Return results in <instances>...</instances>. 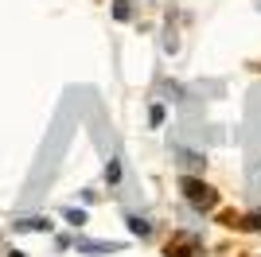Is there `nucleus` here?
Instances as JSON below:
<instances>
[{
  "label": "nucleus",
  "mask_w": 261,
  "mask_h": 257,
  "mask_svg": "<svg viewBox=\"0 0 261 257\" xmlns=\"http://www.w3.org/2000/svg\"><path fill=\"white\" fill-rule=\"evenodd\" d=\"M63 218H66L70 226H82V222H86V211H78V207H66V211H63Z\"/></svg>",
  "instance_id": "7"
},
{
  "label": "nucleus",
  "mask_w": 261,
  "mask_h": 257,
  "mask_svg": "<svg viewBox=\"0 0 261 257\" xmlns=\"http://www.w3.org/2000/svg\"><path fill=\"white\" fill-rule=\"evenodd\" d=\"M250 257H261V253H250Z\"/></svg>",
  "instance_id": "13"
},
{
  "label": "nucleus",
  "mask_w": 261,
  "mask_h": 257,
  "mask_svg": "<svg viewBox=\"0 0 261 257\" xmlns=\"http://www.w3.org/2000/svg\"><path fill=\"white\" fill-rule=\"evenodd\" d=\"M51 218H47V214H28V218H16V222H12V230H16V234H51Z\"/></svg>",
  "instance_id": "5"
},
{
  "label": "nucleus",
  "mask_w": 261,
  "mask_h": 257,
  "mask_svg": "<svg viewBox=\"0 0 261 257\" xmlns=\"http://www.w3.org/2000/svg\"><path fill=\"white\" fill-rule=\"evenodd\" d=\"M164 257H203V238L195 230H175L164 246Z\"/></svg>",
  "instance_id": "2"
},
{
  "label": "nucleus",
  "mask_w": 261,
  "mask_h": 257,
  "mask_svg": "<svg viewBox=\"0 0 261 257\" xmlns=\"http://www.w3.org/2000/svg\"><path fill=\"white\" fill-rule=\"evenodd\" d=\"M125 222H129V230H133L137 238H148V234H152V222H148V218H141V214H129Z\"/></svg>",
  "instance_id": "6"
},
{
  "label": "nucleus",
  "mask_w": 261,
  "mask_h": 257,
  "mask_svg": "<svg viewBox=\"0 0 261 257\" xmlns=\"http://www.w3.org/2000/svg\"><path fill=\"white\" fill-rule=\"evenodd\" d=\"M218 222L230 226V230H253V234H261V211H253V214H234V211H226Z\"/></svg>",
  "instance_id": "4"
},
{
  "label": "nucleus",
  "mask_w": 261,
  "mask_h": 257,
  "mask_svg": "<svg viewBox=\"0 0 261 257\" xmlns=\"http://www.w3.org/2000/svg\"><path fill=\"white\" fill-rule=\"evenodd\" d=\"M179 191H184V199L195 207V211H215L218 207V191L211 183H203L199 175H184V179H179Z\"/></svg>",
  "instance_id": "1"
},
{
  "label": "nucleus",
  "mask_w": 261,
  "mask_h": 257,
  "mask_svg": "<svg viewBox=\"0 0 261 257\" xmlns=\"http://www.w3.org/2000/svg\"><path fill=\"white\" fill-rule=\"evenodd\" d=\"M148 121H152V125H164V106H152V109H148Z\"/></svg>",
  "instance_id": "11"
},
{
  "label": "nucleus",
  "mask_w": 261,
  "mask_h": 257,
  "mask_svg": "<svg viewBox=\"0 0 261 257\" xmlns=\"http://www.w3.org/2000/svg\"><path fill=\"white\" fill-rule=\"evenodd\" d=\"M113 16H117V20H129V0H113Z\"/></svg>",
  "instance_id": "10"
},
{
  "label": "nucleus",
  "mask_w": 261,
  "mask_h": 257,
  "mask_svg": "<svg viewBox=\"0 0 261 257\" xmlns=\"http://www.w3.org/2000/svg\"><path fill=\"white\" fill-rule=\"evenodd\" d=\"M74 249H78V253H90V257H106V253H125V242H94V238H74Z\"/></svg>",
  "instance_id": "3"
},
{
  "label": "nucleus",
  "mask_w": 261,
  "mask_h": 257,
  "mask_svg": "<svg viewBox=\"0 0 261 257\" xmlns=\"http://www.w3.org/2000/svg\"><path fill=\"white\" fill-rule=\"evenodd\" d=\"M8 257H23V253H20V249H12V253H8Z\"/></svg>",
  "instance_id": "12"
},
{
  "label": "nucleus",
  "mask_w": 261,
  "mask_h": 257,
  "mask_svg": "<svg viewBox=\"0 0 261 257\" xmlns=\"http://www.w3.org/2000/svg\"><path fill=\"white\" fill-rule=\"evenodd\" d=\"M179 164L184 168H203V156L199 152H179Z\"/></svg>",
  "instance_id": "8"
},
{
  "label": "nucleus",
  "mask_w": 261,
  "mask_h": 257,
  "mask_svg": "<svg viewBox=\"0 0 261 257\" xmlns=\"http://www.w3.org/2000/svg\"><path fill=\"white\" fill-rule=\"evenodd\" d=\"M106 179H109V187L121 179V164H117V160H109V164H106Z\"/></svg>",
  "instance_id": "9"
}]
</instances>
